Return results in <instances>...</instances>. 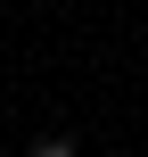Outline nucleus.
Returning a JSON list of instances; mask_svg holds the SVG:
<instances>
[{"label":"nucleus","mask_w":148,"mask_h":157,"mask_svg":"<svg viewBox=\"0 0 148 157\" xmlns=\"http://www.w3.org/2000/svg\"><path fill=\"white\" fill-rule=\"evenodd\" d=\"M33 157H66V141H58V132H41V141H33Z\"/></svg>","instance_id":"obj_1"}]
</instances>
